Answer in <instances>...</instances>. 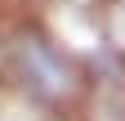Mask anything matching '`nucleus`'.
<instances>
[{
  "label": "nucleus",
  "instance_id": "f257e3e1",
  "mask_svg": "<svg viewBox=\"0 0 125 121\" xmlns=\"http://www.w3.org/2000/svg\"><path fill=\"white\" fill-rule=\"evenodd\" d=\"M0 67L27 103L45 112H76L89 94V76L67 45L40 23L13 18L0 36Z\"/></svg>",
  "mask_w": 125,
  "mask_h": 121
},
{
  "label": "nucleus",
  "instance_id": "f03ea898",
  "mask_svg": "<svg viewBox=\"0 0 125 121\" xmlns=\"http://www.w3.org/2000/svg\"><path fill=\"white\" fill-rule=\"evenodd\" d=\"M13 5H22V0H0V9H13Z\"/></svg>",
  "mask_w": 125,
  "mask_h": 121
}]
</instances>
